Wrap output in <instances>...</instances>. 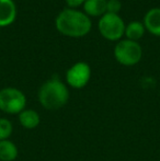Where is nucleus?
<instances>
[{"label":"nucleus","instance_id":"nucleus-13","mask_svg":"<svg viewBox=\"0 0 160 161\" xmlns=\"http://www.w3.org/2000/svg\"><path fill=\"white\" fill-rule=\"evenodd\" d=\"M13 131V125L10 119L0 117V140H7L10 138Z\"/></svg>","mask_w":160,"mask_h":161},{"label":"nucleus","instance_id":"nucleus-12","mask_svg":"<svg viewBox=\"0 0 160 161\" xmlns=\"http://www.w3.org/2000/svg\"><path fill=\"white\" fill-rule=\"evenodd\" d=\"M145 25L144 23L139 21H132L125 26V35L127 37V40L135 41L137 42L138 40H141L145 34Z\"/></svg>","mask_w":160,"mask_h":161},{"label":"nucleus","instance_id":"nucleus-15","mask_svg":"<svg viewBox=\"0 0 160 161\" xmlns=\"http://www.w3.org/2000/svg\"><path fill=\"white\" fill-rule=\"evenodd\" d=\"M86 2V0H66V3L67 6L69 7L70 9H75L77 7L81 6Z\"/></svg>","mask_w":160,"mask_h":161},{"label":"nucleus","instance_id":"nucleus-16","mask_svg":"<svg viewBox=\"0 0 160 161\" xmlns=\"http://www.w3.org/2000/svg\"><path fill=\"white\" fill-rule=\"evenodd\" d=\"M0 29H1V28H0Z\"/></svg>","mask_w":160,"mask_h":161},{"label":"nucleus","instance_id":"nucleus-7","mask_svg":"<svg viewBox=\"0 0 160 161\" xmlns=\"http://www.w3.org/2000/svg\"><path fill=\"white\" fill-rule=\"evenodd\" d=\"M17 18V7L13 0H0V28L8 26Z\"/></svg>","mask_w":160,"mask_h":161},{"label":"nucleus","instance_id":"nucleus-14","mask_svg":"<svg viewBox=\"0 0 160 161\" xmlns=\"http://www.w3.org/2000/svg\"><path fill=\"white\" fill-rule=\"evenodd\" d=\"M122 9L121 0H108L107 1V13L119 14Z\"/></svg>","mask_w":160,"mask_h":161},{"label":"nucleus","instance_id":"nucleus-5","mask_svg":"<svg viewBox=\"0 0 160 161\" xmlns=\"http://www.w3.org/2000/svg\"><path fill=\"white\" fill-rule=\"evenodd\" d=\"M125 23L119 14L105 13L100 18L99 31L101 35L109 41H119L125 33Z\"/></svg>","mask_w":160,"mask_h":161},{"label":"nucleus","instance_id":"nucleus-10","mask_svg":"<svg viewBox=\"0 0 160 161\" xmlns=\"http://www.w3.org/2000/svg\"><path fill=\"white\" fill-rule=\"evenodd\" d=\"M108 0H86L83 3L85 13L88 17H102L107 13Z\"/></svg>","mask_w":160,"mask_h":161},{"label":"nucleus","instance_id":"nucleus-6","mask_svg":"<svg viewBox=\"0 0 160 161\" xmlns=\"http://www.w3.org/2000/svg\"><path fill=\"white\" fill-rule=\"evenodd\" d=\"M91 78V68L85 62H78L66 72V81L74 89H82Z\"/></svg>","mask_w":160,"mask_h":161},{"label":"nucleus","instance_id":"nucleus-11","mask_svg":"<svg viewBox=\"0 0 160 161\" xmlns=\"http://www.w3.org/2000/svg\"><path fill=\"white\" fill-rule=\"evenodd\" d=\"M19 156L17 145L11 140H0V161H14Z\"/></svg>","mask_w":160,"mask_h":161},{"label":"nucleus","instance_id":"nucleus-3","mask_svg":"<svg viewBox=\"0 0 160 161\" xmlns=\"http://www.w3.org/2000/svg\"><path fill=\"white\" fill-rule=\"evenodd\" d=\"M26 108V97L18 88L7 87L0 90V111L6 114H20Z\"/></svg>","mask_w":160,"mask_h":161},{"label":"nucleus","instance_id":"nucleus-1","mask_svg":"<svg viewBox=\"0 0 160 161\" xmlns=\"http://www.w3.org/2000/svg\"><path fill=\"white\" fill-rule=\"evenodd\" d=\"M55 25L60 34L68 37H82L91 31L92 23L85 12L76 9H65L56 17Z\"/></svg>","mask_w":160,"mask_h":161},{"label":"nucleus","instance_id":"nucleus-8","mask_svg":"<svg viewBox=\"0 0 160 161\" xmlns=\"http://www.w3.org/2000/svg\"><path fill=\"white\" fill-rule=\"evenodd\" d=\"M145 29L155 36H160V8H152L144 18Z\"/></svg>","mask_w":160,"mask_h":161},{"label":"nucleus","instance_id":"nucleus-4","mask_svg":"<svg viewBox=\"0 0 160 161\" xmlns=\"http://www.w3.org/2000/svg\"><path fill=\"white\" fill-rule=\"evenodd\" d=\"M143 56V48L135 41L122 40L115 45L114 57L123 66H134L138 64Z\"/></svg>","mask_w":160,"mask_h":161},{"label":"nucleus","instance_id":"nucleus-9","mask_svg":"<svg viewBox=\"0 0 160 161\" xmlns=\"http://www.w3.org/2000/svg\"><path fill=\"white\" fill-rule=\"evenodd\" d=\"M19 115V123L20 125L25 129H34L40 125L41 117L40 114L35 110L32 108H24Z\"/></svg>","mask_w":160,"mask_h":161},{"label":"nucleus","instance_id":"nucleus-2","mask_svg":"<svg viewBox=\"0 0 160 161\" xmlns=\"http://www.w3.org/2000/svg\"><path fill=\"white\" fill-rule=\"evenodd\" d=\"M40 104L48 111H57L67 104L69 100V90L67 86L58 78L45 81L37 92Z\"/></svg>","mask_w":160,"mask_h":161}]
</instances>
